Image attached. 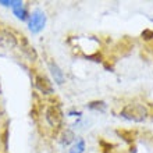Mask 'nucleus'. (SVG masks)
Masks as SVG:
<instances>
[{
	"label": "nucleus",
	"instance_id": "obj_8",
	"mask_svg": "<svg viewBox=\"0 0 153 153\" xmlns=\"http://www.w3.org/2000/svg\"><path fill=\"white\" fill-rule=\"evenodd\" d=\"M74 132L71 129H64L63 132H61V138H60V142L63 145H70L71 142L74 141Z\"/></svg>",
	"mask_w": 153,
	"mask_h": 153
},
{
	"label": "nucleus",
	"instance_id": "obj_12",
	"mask_svg": "<svg viewBox=\"0 0 153 153\" xmlns=\"http://www.w3.org/2000/svg\"><path fill=\"white\" fill-rule=\"evenodd\" d=\"M117 134H118V135H124V137H125L124 139H125V141H128V142H131L134 139L132 135H129V134H132L131 131H129V132H127V131H117Z\"/></svg>",
	"mask_w": 153,
	"mask_h": 153
},
{
	"label": "nucleus",
	"instance_id": "obj_13",
	"mask_svg": "<svg viewBox=\"0 0 153 153\" xmlns=\"http://www.w3.org/2000/svg\"><path fill=\"white\" fill-rule=\"evenodd\" d=\"M142 36L145 38V39H153V32L149 31V29H146V31L142 32Z\"/></svg>",
	"mask_w": 153,
	"mask_h": 153
},
{
	"label": "nucleus",
	"instance_id": "obj_2",
	"mask_svg": "<svg viewBox=\"0 0 153 153\" xmlns=\"http://www.w3.org/2000/svg\"><path fill=\"white\" fill-rule=\"evenodd\" d=\"M45 118L48 121V124L52 127V128L57 129L60 128L61 124H63V111L59 106H49L46 111H45Z\"/></svg>",
	"mask_w": 153,
	"mask_h": 153
},
{
	"label": "nucleus",
	"instance_id": "obj_9",
	"mask_svg": "<svg viewBox=\"0 0 153 153\" xmlns=\"http://www.w3.org/2000/svg\"><path fill=\"white\" fill-rule=\"evenodd\" d=\"M84 150H85V142H84V139H78L75 145L71 148L70 153H84Z\"/></svg>",
	"mask_w": 153,
	"mask_h": 153
},
{
	"label": "nucleus",
	"instance_id": "obj_6",
	"mask_svg": "<svg viewBox=\"0 0 153 153\" xmlns=\"http://www.w3.org/2000/svg\"><path fill=\"white\" fill-rule=\"evenodd\" d=\"M49 70H50V73H52L53 78H54V81H56L57 84L59 85L64 84V73L61 71V68L54 61H50V63H49Z\"/></svg>",
	"mask_w": 153,
	"mask_h": 153
},
{
	"label": "nucleus",
	"instance_id": "obj_5",
	"mask_svg": "<svg viewBox=\"0 0 153 153\" xmlns=\"http://www.w3.org/2000/svg\"><path fill=\"white\" fill-rule=\"evenodd\" d=\"M17 46V38L7 29L0 28V48H14Z\"/></svg>",
	"mask_w": 153,
	"mask_h": 153
},
{
	"label": "nucleus",
	"instance_id": "obj_3",
	"mask_svg": "<svg viewBox=\"0 0 153 153\" xmlns=\"http://www.w3.org/2000/svg\"><path fill=\"white\" fill-rule=\"evenodd\" d=\"M45 21H46V18H45L43 13L39 11V10L33 11L32 16H31V21H29V28H31V31H32V32H39V31H42L45 27Z\"/></svg>",
	"mask_w": 153,
	"mask_h": 153
},
{
	"label": "nucleus",
	"instance_id": "obj_4",
	"mask_svg": "<svg viewBox=\"0 0 153 153\" xmlns=\"http://www.w3.org/2000/svg\"><path fill=\"white\" fill-rule=\"evenodd\" d=\"M35 85H36V88L39 89L43 95H50V93H53V91H54L50 79H49L48 76L42 75V74H38V75L35 76Z\"/></svg>",
	"mask_w": 153,
	"mask_h": 153
},
{
	"label": "nucleus",
	"instance_id": "obj_7",
	"mask_svg": "<svg viewBox=\"0 0 153 153\" xmlns=\"http://www.w3.org/2000/svg\"><path fill=\"white\" fill-rule=\"evenodd\" d=\"M22 50H24V53L25 54H28V57L29 59H32V60H36V52L33 50V48L32 46H29L28 45V42H27V39H25L24 36H22Z\"/></svg>",
	"mask_w": 153,
	"mask_h": 153
},
{
	"label": "nucleus",
	"instance_id": "obj_11",
	"mask_svg": "<svg viewBox=\"0 0 153 153\" xmlns=\"http://www.w3.org/2000/svg\"><path fill=\"white\" fill-rule=\"evenodd\" d=\"M14 13L17 14V17H18V18H21V20H27V16H28V13L25 11L22 7L14 8Z\"/></svg>",
	"mask_w": 153,
	"mask_h": 153
},
{
	"label": "nucleus",
	"instance_id": "obj_10",
	"mask_svg": "<svg viewBox=\"0 0 153 153\" xmlns=\"http://www.w3.org/2000/svg\"><path fill=\"white\" fill-rule=\"evenodd\" d=\"M89 109H92V110H100V111H105L106 110V103L105 102H92V103H89L88 105Z\"/></svg>",
	"mask_w": 153,
	"mask_h": 153
},
{
	"label": "nucleus",
	"instance_id": "obj_1",
	"mask_svg": "<svg viewBox=\"0 0 153 153\" xmlns=\"http://www.w3.org/2000/svg\"><path fill=\"white\" fill-rule=\"evenodd\" d=\"M121 117H124L125 120L135 121V123H142L148 117V109L141 103H131L127 105L120 113Z\"/></svg>",
	"mask_w": 153,
	"mask_h": 153
}]
</instances>
